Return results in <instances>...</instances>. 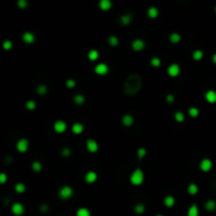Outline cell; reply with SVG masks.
I'll return each instance as SVG.
<instances>
[{
	"label": "cell",
	"instance_id": "1",
	"mask_svg": "<svg viewBox=\"0 0 216 216\" xmlns=\"http://www.w3.org/2000/svg\"><path fill=\"white\" fill-rule=\"evenodd\" d=\"M142 85V79L139 74H132L127 78L123 85V92L125 95L134 96L140 91Z\"/></svg>",
	"mask_w": 216,
	"mask_h": 216
},
{
	"label": "cell",
	"instance_id": "2",
	"mask_svg": "<svg viewBox=\"0 0 216 216\" xmlns=\"http://www.w3.org/2000/svg\"><path fill=\"white\" fill-rule=\"evenodd\" d=\"M144 174L141 169H136L131 174V177H130L132 184H134V186H140L141 183L144 182Z\"/></svg>",
	"mask_w": 216,
	"mask_h": 216
},
{
	"label": "cell",
	"instance_id": "3",
	"mask_svg": "<svg viewBox=\"0 0 216 216\" xmlns=\"http://www.w3.org/2000/svg\"><path fill=\"white\" fill-rule=\"evenodd\" d=\"M73 196V189L70 186H63L59 190V197L61 199H69L70 197Z\"/></svg>",
	"mask_w": 216,
	"mask_h": 216
},
{
	"label": "cell",
	"instance_id": "4",
	"mask_svg": "<svg viewBox=\"0 0 216 216\" xmlns=\"http://www.w3.org/2000/svg\"><path fill=\"white\" fill-rule=\"evenodd\" d=\"M16 148L20 153H25L28 149H29V140L25 139V138H21V139L17 141Z\"/></svg>",
	"mask_w": 216,
	"mask_h": 216
},
{
	"label": "cell",
	"instance_id": "5",
	"mask_svg": "<svg viewBox=\"0 0 216 216\" xmlns=\"http://www.w3.org/2000/svg\"><path fill=\"white\" fill-rule=\"evenodd\" d=\"M95 73L97 74V75H100V76H103V75H105V74H108L109 73L108 64H105V63H103V62L98 63V64L95 66Z\"/></svg>",
	"mask_w": 216,
	"mask_h": 216
},
{
	"label": "cell",
	"instance_id": "6",
	"mask_svg": "<svg viewBox=\"0 0 216 216\" xmlns=\"http://www.w3.org/2000/svg\"><path fill=\"white\" fill-rule=\"evenodd\" d=\"M146 48V42L142 39H135L132 42V49L135 52H140Z\"/></svg>",
	"mask_w": 216,
	"mask_h": 216
},
{
	"label": "cell",
	"instance_id": "7",
	"mask_svg": "<svg viewBox=\"0 0 216 216\" xmlns=\"http://www.w3.org/2000/svg\"><path fill=\"white\" fill-rule=\"evenodd\" d=\"M179 73H180V66L177 63H172L168 68V74L171 77H176V76L179 75Z\"/></svg>",
	"mask_w": 216,
	"mask_h": 216
},
{
	"label": "cell",
	"instance_id": "8",
	"mask_svg": "<svg viewBox=\"0 0 216 216\" xmlns=\"http://www.w3.org/2000/svg\"><path fill=\"white\" fill-rule=\"evenodd\" d=\"M12 212H13L14 215H16V216L22 215L23 213H24V207H23L22 203H14L13 206H12Z\"/></svg>",
	"mask_w": 216,
	"mask_h": 216
},
{
	"label": "cell",
	"instance_id": "9",
	"mask_svg": "<svg viewBox=\"0 0 216 216\" xmlns=\"http://www.w3.org/2000/svg\"><path fill=\"white\" fill-rule=\"evenodd\" d=\"M212 166H213L212 161L210 160V159H208V158H205V159H203V160L200 161L199 168L203 172H209L212 169Z\"/></svg>",
	"mask_w": 216,
	"mask_h": 216
},
{
	"label": "cell",
	"instance_id": "10",
	"mask_svg": "<svg viewBox=\"0 0 216 216\" xmlns=\"http://www.w3.org/2000/svg\"><path fill=\"white\" fill-rule=\"evenodd\" d=\"M85 144H87L88 151L91 152V153H96V152L98 151V144H97V141L94 140V139H88Z\"/></svg>",
	"mask_w": 216,
	"mask_h": 216
},
{
	"label": "cell",
	"instance_id": "11",
	"mask_svg": "<svg viewBox=\"0 0 216 216\" xmlns=\"http://www.w3.org/2000/svg\"><path fill=\"white\" fill-rule=\"evenodd\" d=\"M54 130H55V132H57V133H59V134H61V133H63V132H66V123L63 120H57L55 123H54Z\"/></svg>",
	"mask_w": 216,
	"mask_h": 216
},
{
	"label": "cell",
	"instance_id": "12",
	"mask_svg": "<svg viewBox=\"0 0 216 216\" xmlns=\"http://www.w3.org/2000/svg\"><path fill=\"white\" fill-rule=\"evenodd\" d=\"M22 40L23 42L28 43V44H32L35 41V35L31 32H24L22 34Z\"/></svg>",
	"mask_w": 216,
	"mask_h": 216
},
{
	"label": "cell",
	"instance_id": "13",
	"mask_svg": "<svg viewBox=\"0 0 216 216\" xmlns=\"http://www.w3.org/2000/svg\"><path fill=\"white\" fill-rule=\"evenodd\" d=\"M85 180L88 183H93L97 180V174L94 171H89L88 173L85 175Z\"/></svg>",
	"mask_w": 216,
	"mask_h": 216
},
{
	"label": "cell",
	"instance_id": "14",
	"mask_svg": "<svg viewBox=\"0 0 216 216\" xmlns=\"http://www.w3.org/2000/svg\"><path fill=\"white\" fill-rule=\"evenodd\" d=\"M99 9L101 11H109L112 9V2L110 0H100L99 1Z\"/></svg>",
	"mask_w": 216,
	"mask_h": 216
},
{
	"label": "cell",
	"instance_id": "15",
	"mask_svg": "<svg viewBox=\"0 0 216 216\" xmlns=\"http://www.w3.org/2000/svg\"><path fill=\"white\" fill-rule=\"evenodd\" d=\"M133 123H134V118H133L132 115L125 114L122 117V125H125V127H131Z\"/></svg>",
	"mask_w": 216,
	"mask_h": 216
},
{
	"label": "cell",
	"instance_id": "16",
	"mask_svg": "<svg viewBox=\"0 0 216 216\" xmlns=\"http://www.w3.org/2000/svg\"><path fill=\"white\" fill-rule=\"evenodd\" d=\"M206 99L207 101L210 103H215L216 102V92L213 90H210L206 93Z\"/></svg>",
	"mask_w": 216,
	"mask_h": 216
},
{
	"label": "cell",
	"instance_id": "17",
	"mask_svg": "<svg viewBox=\"0 0 216 216\" xmlns=\"http://www.w3.org/2000/svg\"><path fill=\"white\" fill-rule=\"evenodd\" d=\"M132 21V15L131 14H123L120 17V22L122 25H129Z\"/></svg>",
	"mask_w": 216,
	"mask_h": 216
},
{
	"label": "cell",
	"instance_id": "18",
	"mask_svg": "<svg viewBox=\"0 0 216 216\" xmlns=\"http://www.w3.org/2000/svg\"><path fill=\"white\" fill-rule=\"evenodd\" d=\"M158 15H159V11H158L157 7H151L150 9L148 10V16L150 17V18H152V19H155V18H157Z\"/></svg>",
	"mask_w": 216,
	"mask_h": 216
},
{
	"label": "cell",
	"instance_id": "19",
	"mask_svg": "<svg viewBox=\"0 0 216 216\" xmlns=\"http://www.w3.org/2000/svg\"><path fill=\"white\" fill-rule=\"evenodd\" d=\"M72 131L74 134H81L82 132H83V125L80 122H76V123L73 125Z\"/></svg>",
	"mask_w": 216,
	"mask_h": 216
},
{
	"label": "cell",
	"instance_id": "20",
	"mask_svg": "<svg viewBox=\"0 0 216 216\" xmlns=\"http://www.w3.org/2000/svg\"><path fill=\"white\" fill-rule=\"evenodd\" d=\"M164 203L166 207L171 208V207H173L174 205H175V198H174L173 196H171V195H168V196L164 197Z\"/></svg>",
	"mask_w": 216,
	"mask_h": 216
},
{
	"label": "cell",
	"instance_id": "21",
	"mask_svg": "<svg viewBox=\"0 0 216 216\" xmlns=\"http://www.w3.org/2000/svg\"><path fill=\"white\" fill-rule=\"evenodd\" d=\"M88 57L89 59L91 60V61H95V60H97L99 57V53L97 50H91L90 52H89L88 54Z\"/></svg>",
	"mask_w": 216,
	"mask_h": 216
},
{
	"label": "cell",
	"instance_id": "22",
	"mask_svg": "<svg viewBox=\"0 0 216 216\" xmlns=\"http://www.w3.org/2000/svg\"><path fill=\"white\" fill-rule=\"evenodd\" d=\"M198 214H199V211L196 205H192L190 209L188 210V216H198Z\"/></svg>",
	"mask_w": 216,
	"mask_h": 216
},
{
	"label": "cell",
	"instance_id": "23",
	"mask_svg": "<svg viewBox=\"0 0 216 216\" xmlns=\"http://www.w3.org/2000/svg\"><path fill=\"white\" fill-rule=\"evenodd\" d=\"M187 191L190 195H195L198 192V187H197V184H195V183H191V184L188 186Z\"/></svg>",
	"mask_w": 216,
	"mask_h": 216
},
{
	"label": "cell",
	"instance_id": "24",
	"mask_svg": "<svg viewBox=\"0 0 216 216\" xmlns=\"http://www.w3.org/2000/svg\"><path fill=\"white\" fill-rule=\"evenodd\" d=\"M76 216H91V212L87 208H80V209L77 210Z\"/></svg>",
	"mask_w": 216,
	"mask_h": 216
},
{
	"label": "cell",
	"instance_id": "25",
	"mask_svg": "<svg viewBox=\"0 0 216 216\" xmlns=\"http://www.w3.org/2000/svg\"><path fill=\"white\" fill-rule=\"evenodd\" d=\"M206 209H207V211H209V212H212V211H214V210L216 209V203L214 201V200H212V199H210V200H208L206 203Z\"/></svg>",
	"mask_w": 216,
	"mask_h": 216
},
{
	"label": "cell",
	"instance_id": "26",
	"mask_svg": "<svg viewBox=\"0 0 216 216\" xmlns=\"http://www.w3.org/2000/svg\"><path fill=\"white\" fill-rule=\"evenodd\" d=\"M169 39H170V41L172 43H178L181 40V37H180V35L178 33H172L170 35V37H169Z\"/></svg>",
	"mask_w": 216,
	"mask_h": 216
},
{
	"label": "cell",
	"instance_id": "27",
	"mask_svg": "<svg viewBox=\"0 0 216 216\" xmlns=\"http://www.w3.org/2000/svg\"><path fill=\"white\" fill-rule=\"evenodd\" d=\"M73 100H74V102H75L76 105H83V103L85 102V96L80 95V94H78V95H75V96H74V98H73Z\"/></svg>",
	"mask_w": 216,
	"mask_h": 216
},
{
	"label": "cell",
	"instance_id": "28",
	"mask_svg": "<svg viewBox=\"0 0 216 216\" xmlns=\"http://www.w3.org/2000/svg\"><path fill=\"white\" fill-rule=\"evenodd\" d=\"M25 190H26L25 184H23L22 182H18V183H16V184H15V191H16L17 193L22 194Z\"/></svg>",
	"mask_w": 216,
	"mask_h": 216
},
{
	"label": "cell",
	"instance_id": "29",
	"mask_svg": "<svg viewBox=\"0 0 216 216\" xmlns=\"http://www.w3.org/2000/svg\"><path fill=\"white\" fill-rule=\"evenodd\" d=\"M41 169H42V164H41L40 161L36 160V161H34V162H32V170H33L34 172H40Z\"/></svg>",
	"mask_w": 216,
	"mask_h": 216
},
{
	"label": "cell",
	"instance_id": "30",
	"mask_svg": "<svg viewBox=\"0 0 216 216\" xmlns=\"http://www.w3.org/2000/svg\"><path fill=\"white\" fill-rule=\"evenodd\" d=\"M192 57H193L194 60H196V61H199L200 59H203V51H200V50H196V51H194Z\"/></svg>",
	"mask_w": 216,
	"mask_h": 216
},
{
	"label": "cell",
	"instance_id": "31",
	"mask_svg": "<svg viewBox=\"0 0 216 216\" xmlns=\"http://www.w3.org/2000/svg\"><path fill=\"white\" fill-rule=\"evenodd\" d=\"M134 211L137 213V214H142V213L146 211V207H144V203H137V205L134 207Z\"/></svg>",
	"mask_w": 216,
	"mask_h": 216
},
{
	"label": "cell",
	"instance_id": "32",
	"mask_svg": "<svg viewBox=\"0 0 216 216\" xmlns=\"http://www.w3.org/2000/svg\"><path fill=\"white\" fill-rule=\"evenodd\" d=\"M37 93H38L39 95H46V93H48V88H46V85H38V88H37Z\"/></svg>",
	"mask_w": 216,
	"mask_h": 216
},
{
	"label": "cell",
	"instance_id": "33",
	"mask_svg": "<svg viewBox=\"0 0 216 216\" xmlns=\"http://www.w3.org/2000/svg\"><path fill=\"white\" fill-rule=\"evenodd\" d=\"M108 41H109V44L110 46H118V43H119V40H118V38L116 36H110L109 37V39H108Z\"/></svg>",
	"mask_w": 216,
	"mask_h": 216
},
{
	"label": "cell",
	"instance_id": "34",
	"mask_svg": "<svg viewBox=\"0 0 216 216\" xmlns=\"http://www.w3.org/2000/svg\"><path fill=\"white\" fill-rule=\"evenodd\" d=\"M25 108L28 109L29 111H33V110L36 109V102L34 101V100H28V101L25 102Z\"/></svg>",
	"mask_w": 216,
	"mask_h": 216
},
{
	"label": "cell",
	"instance_id": "35",
	"mask_svg": "<svg viewBox=\"0 0 216 216\" xmlns=\"http://www.w3.org/2000/svg\"><path fill=\"white\" fill-rule=\"evenodd\" d=\"M198 114H199V111H198L197 108L192 107V108L189 109V115H190L192 118H196L197 116H198Z\"/></svg>",
	"mask_w": 216,
	"mask_h": 216
},
{
	"label": "cell",
	"instance_id": "36",
	"mask_svg": "<svg viewBox=\"0 0 216 216\" xmlns=\"http://www.w3.org/2000/svg\"><path fill=\"white\" fill-rule=\"evenodd\" d=\"M174 118H175V120L177 122H182L184 120V114H183L182 112H176L175 115H174Z\"/></svg>",
	"mask_w": 216,
	"mask_h": 216
},
{
	"label": "cell",
	"instance_id": "37",
	"mask_svg": "<svg viewBox=\"0 0 216 216\" xmlns=\"http://www.w3.org/2000/svg\"><path fill=\"white\" fill-rule=\"evenodd\" d=\"M151 64L154 66V68H158V66H160V63H161V61H160V59L158 58V57H153V58L151 59Z\"/></svg>",
	"mask_w": 216,
	"mask_h": 216
},
{
	"label": "cell",
	"instance_id": "38",
	"mask_svg": "<svg viewBox=\"0 0 216 216\" xmlns=\"http://www.w3.org/2000/svg\"><path fill=\"white\" fill-rule=\"evenodd\" d=\"M146 154H147V150H146L144 148H139L137 150V156L138 158H140V159H142V158L146 156Z\"/></svg>",
	"mask_w": 216,
	"mask_h": 216
},
{
	"label": "cell",
	"instance_id": "39",
	"mask_svg": "<svg viewBox=\"0 0 216 216\" xmlns=\"http://www.w3.org/2000/svg\"><path fill=\"white\" fill-rule=\"evenodd\" d=\"M2 46H3V49L5 50V51H10V50L13 48V42H12L11 40H5L3 42V44H2Z\"/></svg>",
	"mask_w": 216,
	"mask_h": 216
},
{
	"label": "cell",
	"instance_id": "40",
	"mask_svg": "<svg viewBox=\"0 0 216 216\" xmlns=\"http://www.w3.org/2000/svg\"><path fill=\"white\" fill-rule=\"evenodd\" d=\"M17 5H18L19 9L24 10V9H26V7H28V1H26V0H18Z\"/></svg>",
	"mask_w": 216,
	"mask_h": 216
},
{
	"label": "cell",
	"instance_id": "41",
	"mask_svg": "<svg viewBox=\"0 0 216 216\" xmlns=\"http://www.w3.org/2000/svg\"><path fill=\"white\" fill-rule=\"evenodd\" d=\"M66 85L68 87V88L72 89L76 85V81L74 80V79H68V80L66 81Z\"/></svg>",
	"mask_w": 216,
	"mask_h": 216
},
{
	"label": "cell",
	"instance_id": "42",
	"mask_svg": "<svg viewBox=\"0 0 216 216\" xmlns=\"http://www.w3.org/2000/svg\"><path fill=\"white\" fill-rule=\"evenodd\" d=\"M61 155H62L63 157H69L70 155H71V150H70L69 148H63L62 151H61Z\"/></svg>",
	"mask_w": 216,
	"mask_h": 216
},
{
	"label": "cell",
	"instance_id": "43",
	"mask_svg": "<svg viewBox=\"0 0 216 216\" xmlns=\"http://www.w3.org/2000/svg\"><path fill=\"white\" fill-rule=\"evenodd\" d=\"M7 180V176L5 173H0V183H5Z\"/></svg>",
	"mask_w": 216,
	"mask_h": 216
},
{
	"label": "cell",
	"instance_id": "44",
	"mask_svg": "<svg viewBox=\"0 0 216 216\" xmlns=\"http://www.w3.org/2000/svg\"><path fill=\"white\" fill-rule=\"evenodd\" d=\"M166 100H167L169 103H173L174 100H175V97H174V95H172V94H168V95L166 96Z\"/></svg>",
	"mask_w": 216,
	"mask_h": 216
},
{
	"label": "cell",
	"instance_id": "45",
	"mask_svg": "<svg viewBox=\"0 0 216 216\" xmlns=\"http://www.w3.org/2000/svg\"><path fill=\"white\" fill-rule=\"evenodd\" d=\"M40 211L43 213H46L48 211H49V206L46 205V203H43V205H41L40 206Z\"/></svg>",
	"mask_w": 216,
	"mask_h": 216
},
{
	"label": "cell",
	"instance_id": "46",
	"mask_svg": "<svg viewBox=\"0 0 216 216\" xmlns=\"http://www.w3.org/2000/svg\"><path fill=\"white\" fill-rule=\"evenodd\" d=\"M212 61L216 64V53L214 54V55L212 56Z\"/></svg>",
	"mask_w": 216,
	"mask_h": 216
},
{
	"label": "cell",
	"instance_id": "47",
	"mask_svg": "<svg viewBox=\"0 0 216 216\" xmlns=\"http://www.w3.org/2000/svg\"><path fill=\"white\" fill-rule=\"evenodd\" d=\"M7 162H12V157H7Z\"/></svg>",
	"mask_w": 216,
	"mask_h": 216
},
{
	"label": "cell",
	"instance_id": "48",
	"mask_svg": "<svg viewBox=\"0 0 216 216\" xmlns=\"http://www.w3.org/2000/svg\"><path fill=\"white\" fill-rule=\"evenodd\" d=\"M156 216H164V215H160V214H157Z\"/></svg>",
	"mask_w": 216,
	"mask_h": 216
},
{
	"label": "cell",
	"instance_id": "49",
	"mask_svg": "<svg viewBox=\"0 0 216 216\" xmlns=\"http://www.w3.org/2000/svg\"><path fill=\"white\" fill-rule=\"evenodd\" d=\"M215 12H216V7H215Z\"/></svg>",
	"mask_w": 216,
	"mask_h": 216
}]
</instances>
